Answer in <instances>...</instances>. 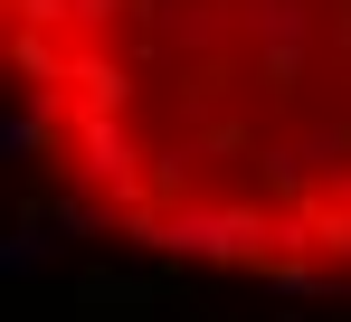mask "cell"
Masks as SVG:
<instances>
[{
    "mask_svg": "<svg viewBox=\"0 0 351 322\" xmlns=\"http://www.w3.org/2000/svg\"><path fill=\"white\" fill-rule=\"evenodd\" d=\"M0 143H10V161H29V152H38V143H48V114L10 105V123H0Z\"/></svg>",
    "mask_w": 351,
    "mask_h": 322,
    "instance_id": "cell-1",
    "label": "cell"
},
{
    "mask_svg": "<svg viewBox=\"0 0 351 322\" xmlns=\"http://www.w3.org/2000/svg\"><path fill=\"white\" fill-rule=\"evenodd\" d=\"M10 275H29V266H48V237H38V218H19V237H10V256H0Z\"/></svg>",
    "mask_w": 351,
    "mask_h": 322,
    "instance_id": "cell-2",
    "label": "cell"
},
{
    "mask_svg": "<svg viewBox=\"0 0 351 322\" xmlns=\"http://www.w3.org/2000/svg\"><path fill=\"white\" fill-rule=\"evenodd\" d=\"M123 10H133V0H76V29H86V38H95V29H114Z\"/></svg>",
    "mask_w": 351,
    "mask_h": 322,
    "instance_id": "cell-3",
    "label": "cell"
}]
</instances>
